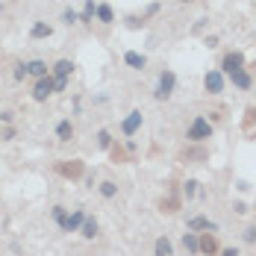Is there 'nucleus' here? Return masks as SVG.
<instances>
[{"mask_svg":"<svg viewBox=\"0 0 256 256\" xmlns=\"http://www.w3.org/2000/svg\"><path fill=\"white\" fill-rule=\"evenodd\" d=\"M180 206H182V198H180L177 192H171L168 198H162V200H159V212H162V215H174Z\"/></svg>","mask_w":256,"mask_h":256,"instance_id":"obj_22","label":"nucleus"},{"mask_svg":"<svg viewBox=\"0 0 256 256\" xmlns=\"http://www.w3.org/2000/svg\"><path fill=\"white\" fill-rule=\"evenodd\" d=\"M254 86H256V80H254Z\"/></svg>","mask_w":256,"mask_h":256,"instance_id":"obj_42","label":"nucleus"},{"mask_svg":"<svg viewBox=\"0 0 256 256\" xmlns=\"http://www.w3.org/2000/svg\"><path fill=\"white\" fill-rule=\"evenodd\" d=\"M26 74L32 80H42V77H50V65L44 59H30L26 62Z\"/></svg>","mask_w":256,"mask_h":256,"instance_id":"obj_20","label":"nucleus"},{"mask_svg":"<svg viewBox=\"0 0 256 256\" xmlns=\"http://www.w3.org/2000/svg\"><path fill=\"white\" fill-rule=\"evenodd\" d=\"M53 171H56L59 177L77 182V180H82V174H86V162H82V159H59V162H53Z\"/></svg>","mask_w":256,"mask_h":256,"instance_id":"obj_3","label":"nucleus"},{"mask_svg":"<svg viewBox=\"0 0 256 256\" xmlns=\"http://www.w3.org/2000/svg\"><path fill=\"white\" fill-rule=\"evenodd\" d=\"M56 94V82L53 77H42V80H32V92H30V98L32 103H48Z\"/></svg>","mask_w":256,"mask_h":256,"instance_id":"obj_4","label":"nucleus"},{"mask_svg":"<svg viewBox=\"0 0 256 256\" xmlns=\"http://www.w3.org/2000/svg\"><path fill=\"white\" fill-rule=\"evenodd\" d=\"M232 212H236V215H248V212H250V206L244 204V200H232Z\"/></svg>","mask_w":256,"mask_h":256,"instance_id":"obj_34","label":"nucleus"},{"mask_svg":"<svg viewBox=\"0 0 256 256\" xmlns=\"http://www.w3.org/2000/svg\"><path fill=\"white\" fill-rule=\"evenodd\" d=\"M26 77H30V74H26V62H15V65H12V80H15V82H24Z\"/></svg>","mask_w":256,"mask_h":256,"instance_id":"obj_28","label":"nucleus"},{"mask_svg":"<svg viewBox=\"0 0 256 256\" xmlns=\"http://www.w3.org/2000/svg\"><path fill=\"white\" fill-rule=\"evenodd\" d=\"M94 9H98V3H94V0H86V3H82V9H80V24L86 26V30H92V26H94Z\"/></svg>","mask_w":256,"mask_h":256,"instance_id":"obj_23","label":"nucleus"},{"mask_svg":"<svg viewBox=\"0 0 256 256\" xmlns=\"http://www.w3.org/2000/svg\"><path fill=\"white\" fill-rule=\"evenodd\" d=\"M180 3H194V0H180Z\"/></svg>","mask_w":256,"mask_h":256,"instance_id":"obj_41","label":"nucleus"},{"mask_svg":"<svg viewBox=\"0 0 256 256\" xmlns=\"http://www.w3.org/2000/svg\"><path fill=\"white\" fill-rule=\"evenodd\" d=\"M0 9H3V6H0Z\"/></svg>","mask_w":256,"mask_h":256,"instance_id":"obj_43","label":"nucleus"},{"mask_svg":"<svg viewBox=\"0 0 256 256\" xmlns=\"http://www.w3.org/2000/svg\"><path fill=\"white\" fill-rule=\"evenodd\" d=\"M124 154H127V156H136V154H138V144H136V138H124Z\"/></svg>","mask_w":256,"mask_h":256,"instance_id":"obj_33","label":"nucleus"},{"mask_svg":"<svg viewBox=\"0 0 256 256\" xmlns=\"http://www.w3.org/2000/svg\"><path fill=\"white\" fill-rule=\"evenodd\" d=\"M56 82V94H62V92H68V82L71 80H53Z\"/></svg>","mask_w":256,"mask_h":256,"instance_id":"obj_38","label":"nucleus"},{"mask_svg":"<svg viewBox=\"0 0 256 256\" xmlns=\"http://www.w3.org/2000/svg\"><path fill=\"white\" fill-rule=\"evenodd\" d=\"M206 24H209V21H206V18H200L198 24L192 26V32H194V36H198V32H204V30H206Z\"/></svg>","mask_w":256,"mask_h":256,"instance_id":"obj_39","label":"nucleus"},{"mask_svg":"<svg viewBox=\"0 0 256 256\" xmlns=\"http://www.w3.org/2000/svg\"><path fill=\"white\" fill-rule=\"evenodd\" d=\"M198 194H200V182H198V180H186V182H182V188H180V198L192 204Z\"/></svg>","mask_w":256,"mask_h":256,"instance_id":"obj_25","label":"nucleus"},{"mask_svg":"<svg viewBox=\"0 0 256 256\" xmlns=\"http://www.w3.org/2000/svg\"><path fill=\"white\" fill-rule=\"evenodd\" d=\"M230 82L238 88V92H250V88H254V77H250L248 68H238L236 74H230Z\"/></svg>","mask_w":256,"mask_h":256,"instance_id":"obj_18","label":"nucleus"},{"mask_svg":"<svg viewBox=\"0 0 256 256\" xmlns=\"http://www.w3.org/2000/svg\"><path fill=\"white\" fill-rule=\"evenodd\" d=\"M80 236H82L86 242H94V238L100 236V221H98L94 215H86V221H82V227H80Z\"/></svg>","mask_w":256,"mask_h":256,"instance_id":"obj_16","label":"nucleus"},{"mask_svg":"<svg viewBox=\"0 0 256 256\" xmlns=\"http://www.w3.org/2000/svg\"><path fill=\"white\" fill-rule=\"evenodd\" d=\"M86 215H88V212H86L82 206H77V209H71V212H68V218H65V224H62L59 230H62V232H80V227H82V221H86Z\"/></svg>","mask_w":256,"mask_h":256,"instance_id":"obj_12","label":"nucleus"},{"mask_svg":"<svg viewBox=\"0 0 256 256\" xmlns=\"http://www.w3.org/2000/svg\"><path fill=\"white\" fill-rule=\"evenodd\" d=\"M186 230L188 232H218V221H209L206 215H188L186 218Z\"/></svg>","mask_w":256,"mask_h":256,"instance_id":"obj_8","label":"nucleus"},{"mask_svg":"<svg viewBox=\"0 0 256 256\" xmlns=\"http://www.w3.org/2000/svg\"><path fill=\"white\" fill-rule=\"evenodd\" d=\"M204 44L209 48V50H215V48L221 44V38H218V36H206V38H204Z\"/></svg>","mask_w":256,"mask_h":256,"instance_id":"obj_36","label":"nucleus"},{"mask_svg":"<svg viewBox=\"0 0 256 256\" xmlns=\"http://www.w3.org/2000/svg\"><path fill=\"white\" fill-rule=\"evenodd\" d=\"M238 68H244V53L242 50H227L224 56H221V62H218V71H221L224 77L236 74Z\"/></svg>","mask_w":256,"mask_h":256,"instance_id":"obj_5","label":"nucleus"},{"mask_svg":"<svg viewBox=\"0 0 256 256\" xmlns=\"http://www.w3.org/2000/svg\"><path fill=\"white\" fill-rule=\"evenodd\" d=\"M224 86H227V77H224L218 68H212V71H206L204 74V92L206 94L218 98V94H224Z\"/></svg>","mask_w":256,"mask_h":256,"instance_id":"obj_6","label":"nucleus"},{"mask_svg":"<svg viewBox=\"0 0 256 256\" xmlns=\"http://www.w3.org/2000/svg\"><path fill=\"white\" fill-rule=\"evenodd\" d=\"M174 92H177V74H174L171 68L159 71L156 86H154V100L156 103H168L171 98H174Z\"/></svg>","mask_w":256,"mask_h":256,"instance_id":"obj_2","label":"nucleus"},{"mask_svg":"<svg viewBox=\"0 0 256 256\" xmlns=\"http://www.w3.org/2000/svg\"><path fill=\"white\" fill-rule=\"evenodd\" d=\"M94 21H98L100 26H112V24H115V9H112L106 0L98 3V9H94Z\"/></svg>","mask_w":256,"mask_h":256,"instance_id":"obj_15","label":"nucleus"},{"mask_svg":"<svg viewBox=\"0 0 256 256\" xmlns=\"http://www.w3.org/2000/svg\"><path fill=\"white\" fill-rule=\"evenodd\" d=\"M180 244H182V250L186 256H200V236L198 232H182V238H180Z\"/></svg>","mask_w":256,"mask_h":256,"instance_id":"obj_14","label":"nucleus"},{"mask_svg":"<svg viewBox=\"0 0 256 256\" xmlns=\"http://www.w3.org/2000/svg\"><path fill=\"white\" fill-rule=\"evenodd\" d=\"M59 21H62L65 26H77L80 24V12L77 9H71V6H65V9L59 12Z\"/></svg>","mask_w":256,"mask_h":256,"instance_id":"obj_27","label":"nucleus"},{"mask_svg":"<svg viewBox=\"0 0 256 256\" xmlns=\"http://www.w3.org/2000/svg\"><path fill=\"white\" fill-rule=\"evenodd\" d=\"M212 138H215V127L209 124V118L206 115H194L188 121V127H186V142L188 144H206Z\"/></svg>","mask_w":256,"mask_h":256,"instance_id":"obj_1","label":"nucleus"},{"mask_svg":"<svg viewBox=\"0 0 256 256\" xmlns=\"http://www.w3.org/2000/svg\"><path fill=\"white\" fill-rule=\"evenodd\" d=\"M94 188H98V194H100L103 200H118V194H121V188H118L115 180H100Z\"/></svg>","mask_w":256,"mask_h":256,"instance_id":"obj_19","label":"nucleus"},{"mask_svg":"<svg viewBox=\"0 0 256 256\" xmlns=\"http://www.w3.org/2000/svg\"><path fill=\"white\" fill-rule=\"evenodd\" d=\"M218 256H242V248H221Z\"/></svg>","mask_w":256,"mask_h":256,"instance_id":"obj_37","label":"nucleus"},{"mask_svg":"<svg viewBox=\"0 0 256 256\" xmlns=\"http://www.w3.org/2000/svg\"><path fill=\"white\" fill-rule=\"evenodd\" d=\"M154 256H174V242L168 236H156L154 238Z\"/></svg>","mask_w":256,"mask_h":256,"instance_id":"obj_24","label":"nucleus"},{"mask_svg":"<svg viewBox=\"0 0 256 256\" xmlns=\"http://www.w3.org/2000/svg\"><path fill=\"white\" fill-rule=\"evenodd\" d=\"M248 124H256V106H248Z\"/></svg>","mask_w":256,"mask_h":256,"instance_id":"obj_40","label":"nucleus"},{"mask_svg":"<svg viewBox=\"0 0 256 256\" xmlns=\"http://www.w3.org/2000/svg\"><path fill=\"white\" fill-rule=\"evenodd\" d=\"M142 124H144V112H142V109H130L127 118L121 121V136H124V138H132V136L142 130Z\"/></svg>","mask_w":256,"mask_h":256,"instance_id":"obj_7","label":"nucleus"},{"mask_svg":"<svg viewBox=\"0 0 256 256\" xmlns=\"http://www.w3.org/2000/svg\"><path fill=\"white\" fill-rule=\"evenodd\" d=\"M242 242H244V244H250V248H256V224L244 227V232H242Z\"/></svg>","mask_w":256,"mask_h":256,"instance_id":"obj_29","label":"nucleus"},{"mask_svg":"<svg viewBox=\"0 0 256 256\" xmlns=\"http://www.w3.org/2000/svg\"><path fill=\"white\" fill-rule=\"evenodd\" d=\"M115 142H118V138L112 136V130L103 127V130H98V132H94V144H98V150H103V154H109Z\"/></svg>","mask_w":256,"mask_h":256,"instance_id":"obj_21","label":"nucleus"},{"mask_svg":"<svg viewBox=\"0 0 256 256\" xmlns=\"http://www.w3.org/2000/svg\"><path fill=\"white\" fill-rule=\"evenodd\" d=\"M198 236H200V256H218L221 254L218 232H198Z\"/></svg>","mask_w":256,"mask_h":256,"instance_id":"obj_11","label":"nucleus"},{"mask_svg":"<svg viewBox=\"0 0 256 256\" xmlns=\"http://www.w3.org/2000/svg\"><path fill=\"white\" fill-rule=\"evenodd\" d=\"M48 38H53V24H48V21L30 24V42H48Z\"/></svg>","mask_w":256,"mask_h":256,"instance_id":"obj_13","label":"nucleus"},{"mask_svg":"<svg viewBox=\"0 0 256 256\" xmlns=\"http://www.w3.org/2000/svg\"><path fill=\"white\" fill-rule=\"evenodd\" d=\"M124 65L130 71H144L148 68V56L138 50H124Z\"/></svg>","mask_w":256,"mask_h":256,"instance_id":"obj_17","label":"nucleus"},{"mask_svg":"<svg viewBox=\"0 0 256 256\" xmlns=\"http://www.w3.org/2000/svg\"><path fill=\"white\" fill-rule=\"evenodd\" d=\"M206 148H188V150H186V159H188V162H194V159H206Z\"/></svg>","mask_w":256,"mask_h":256,"instance_id":"obj_31","label":"nucleus"},{"mask_svg":"<svg viewBox=\"0 0 256 256\" xmlns=\"http://www.w3.org/2000/svg\"><path fill=\"white\" fill-rule=\"evenodd\" d=\"M15 124V112L12 109H0V127H12Z\"/></svg>","mask_w":256,"mask_h":256,"instance_id":"obj_32","label":"nucleus"},{"mask_svg":"<svg viewBox=\"0 0 256 256\" xmlns=\"http://www.w3.org/2000/svg\"><path fill=\"white\" fill-rule=\"evenodd\" d=\"M154 15H159V3H150V6L142 12V18H144V21H148V18H154Z\"/></svg>","mask_w":256,"mask_h":256,"instance_id":"obj_35","label":"nucleus"},{"mask_svg":"<svg viewBox=\"0 0 256 256\" xmlns=\"http://www.w3.org/2000/svg\"><path fill=\"white\" fill-rule=\"evenodd\" d=\"M15 138H18V130L15 127H0V142L9 144V142H15Z\"/></svg>","mask_w":256,"mask_h":256,"instance_id":"obj_30","label":"nucleus"},{"mask_svg":"<svg viewBox=\"0 0 256 256\" xmlns=\"http://www.w3.org/2000/svg\"><path fill=\"white\" fill-rule=\"evenodd\" d=\"M74 71H77L74 59H56V62L50 65V77L53 80H71L74 77Z\"/></svg>","mask_w":256,"mask_h":256,"instance_id":"obj_10","label":"nucleus"},{"mask_svg":"<svg viewBox=\"0 0 256 256\" xmlns=\"http://www.w3.org/2000/svg\"><path fill=\"white\" fill-rule=\"evenodd\" d=\"M53 136H56V142H59V144H68V142H74V136H77L74 121H71V118H62V121L53 127Z\"/></svg>","mask_w":256,"mask_h":256,"instance_id":"obj_9","label":"nucleus"},{"mask_svg":"<svg viewBox=\"0 0 256 256\" xmlns=\"http://www.w3.org/2000/svg\"><path fill=\"white\" fill-rule=\"evenodd\" d=\"M68 212H71V209H68L65 204H53V206H50L53 224H56V227H62V224H65V218H68Z\"/></svg>","mask_w":256,"mask_h":256,"instance_id":"obj_26","label":"nucleus"}]
</instances>
